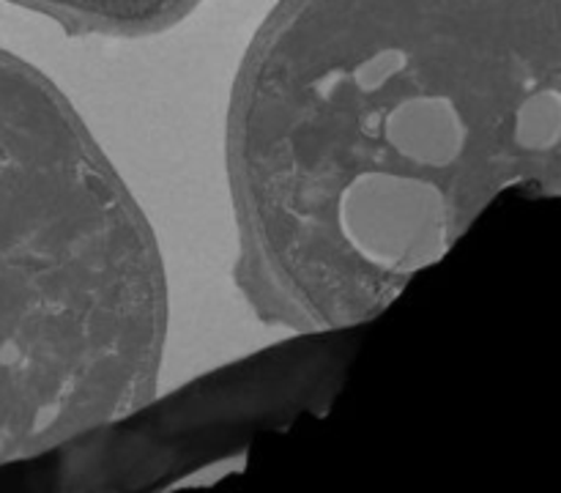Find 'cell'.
Masks as SVG:
<instances>
[{
  "mask_svg": "<svg viewBox=\"0 0 561 493\" xmlns=\"http://www.w3.org/2000/svg\"><path fill=\"white\" fill-rule=\"evenodd\" d=\"M362 326L312 334L201 378L168 400H142L25 463L55 491H157L247 455L327 411L354 362Z\"/></svg>",
  "mask_w": 561,
  "mask_h": 493,
  "instance_id": "cell-3",
  "label": "cell"
},
{
  "mask_svg": "<svg viewBox=\"0 0 561 493\" xmlns=\"http://www.w3.org/2000/svg\"><path fill=\"white\" fill-rule=\"evenodd\" d=\"M168 285L69 99L0 49V469L151 398Z\"/></svg>",
  "mask_w": 561,
  "mask_h": 493,
  "instance_id": "cell-2",
  "label": "cell"
},
{
  "mask_svg": "<svg viewBox=\"0 0 561 493\" xmlns=\"http://www.w3.org/2000/svg\"><path fill=\"white\" fill-rule=\"evenodd\" d=\"M559 0H283L230 113L244 263L279 316L365 326L507 184L551 168Z\"/></svg>",
  "mask_w": 561,
  "mask_h": 493,
  "instance_id": "cell-1",
  "label": "cell"
}]
</instances>
